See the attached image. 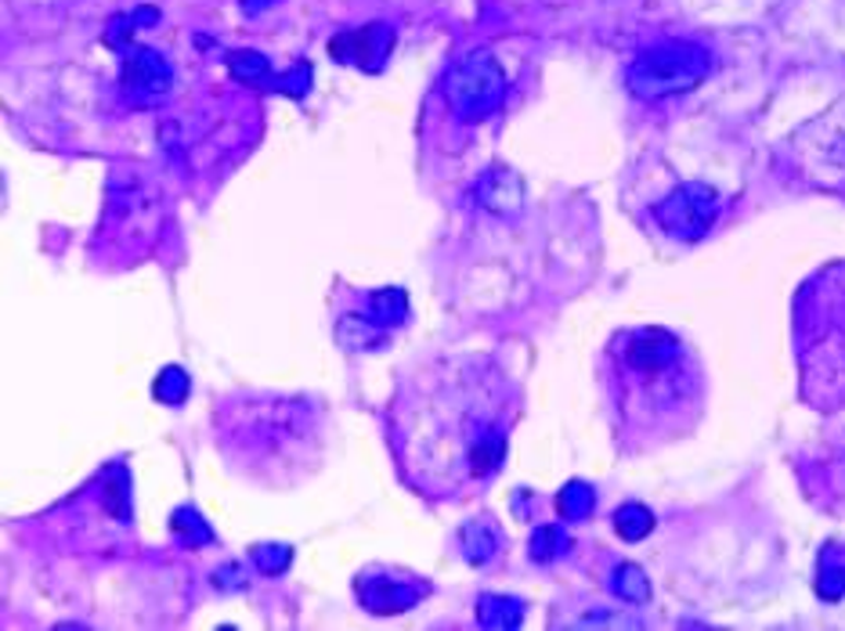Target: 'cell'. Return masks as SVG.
Segmentation results:
<instances>
[{
	"instance_id": "cell-17",
	"label": "cell",
	"mask_w": 845,
	"mask_h": 631,
	"mask_svg": "<svg viewBox=\"0 0 845 631\" xmlns=\"http://www.w3.org/2000/svg\"><path fill=\"white\" fill-rule=\"evenodd\" d=\"M610 592H615L621 603L640 606L651 599V581L636 563H621L615 574H610Z\"/></svg>"
},
{
	"instance_id": "cell-18",
	"label": "cell",
	"mask_w": 845,
	"mask_h": 631,
	"mask_svg": "<svg viewBox=\"0 0 845 631\" xmlns=\"http://www.w3.org/2000/svg\"><path fill=\"white\" fill-rule=\"evenodd\" d=\"M521 617V603L510 599V595H485L480 599V624L485 628H516Z\"/></svg>"
},
{
	"instance_id": "cell-12",
	"label": "cell",
	"mask_w": 845,
	"mask_h": 631,
	"mask_svg": "<svg viewBox=\"0 0 845 631\" xmlns=\"http://www.w3.org/2000/svg\"><path fill=\"white\" fill-rule=\"evenodd\" d=\"M460 545H463L466 563L480 567V563H488V559L496 556L502 538H499V531H496V523H491V520H469L466 527L460 531Z\"/></svg>"
},
{
	"instance_id": "cell-16",
	"label": "cell",
	"mask_w": 845,
	"mask_h": 631,
	"mask_svg": "<svg viewBox=\"0 0 845 631\" xmlns=\"http://www.w3.org/2000/svg\"><path fill=\"white\" fill-rule=\"evenodd\" d=\"M593 509H596V491H593L590 484H585V480L563 484V491L557 495V513H560L563 520L582 523V520L593 516Z\"/></svg>"
},
{
	"instance_id": "cell-13",
	"label": "cell",
	"mask_w": 845,
	"mask_h": 631,
	"mask_svg": "<svg viewBox=\"0 0 845 631\" xmlns=\"http://www.w3.org/2000/svg\"><path fill=\"white\" fill-rule=\"evenodd\" d=\"M610 523H615V534L621 541H643L654 531V513L640 502H626L615 509Z\"/></svg>"
},
{
	"instance_id": "cell-9",
	"label": "cell",
	"mask_w": 845,
	"mask_h": 631,
	"mask_svg": "<svg viewBox=\"0 0 845 631\" xmlns=\"http://www.w3.org/2000/svg\"><path fill=\"white\" fill-rule=\"evenodd\" d=\"M430 585L419 578H405L397 570L372 567L366 574L355 578V599L366 606L369 614H408L427 599Z\"/></svg>"
},
{
	"instance_id": "cell-14",
	"label": "cell",
	"mask_w": 845,
	"mask_h": 631,
	"mask_svg": "<svg viewBox=\"0 0 845 631\" xmlns=\"http://www.w3.org/2000/svg\"><path fill=\"white\" fill-rule=\"evenodd\" d=\"M480 202H485L488 210H496V213L513 210L516 202H521V181H516V177L507 174V170L485 177V181H480Z\"/></svg>"
},
{
	"instance_id": "cell-15",
	"label": "cell",
	"mask_w": 845,
	"mask_h": 631,
	"mask_svg": "<svg viewBox=\"0 0 845 631\" xmlns=\"http://www.w3.org/2000/svg\"><path fill=\"white\" fill-rule=\"evenodd\" d=\"M228 73L239 83H250V87H272V62L257 51H231L228 55Z\"/></svg>"
},
{
	"instance_id": "cell-22",
	"label": "cell",
	"mask_w": 845,
	"mask_h": 631,
	"mask_svg": "<svg viewBox=\"0 0 845 631\" xmlns=\"http://www.w3.org/2000/svg\"><path fill=\"white\" fill-rule=\"evenodd\" d=\"M289 559H293L289 545H257V549H253L257 570H261V574H272V578L289 567Z\"/></svg>"
},
{
	"instance_id": "cell-3",
	"label": "cell",
	"mask_w": 845,
	"mask_h": 631,
	"mask_svg": "<svg viewBox=\"0 0 845 631\" xmlns=\"http://www.w3.org/2000/svg\"><path fill=\"white\" fill-rule=\"evenodd\" d=\"M802 397L820 412L845 408V264L824 267L798 293Z\"/></svg>"
},
{
	"instance_id": "cell-5",
	"label": "cell",
	"mask_w": 845,
	"mask_h": 631,
	"mask_svg": "<svg viewBox=\"0 0 845 631\" xmlns=\"http://www.w3.org/2000/svg\"><path fill=\"white\" fill-rule=\"evenodd\" d=\"M441 94L463 123H480V119H488L502 105V98H507V73L496 62V55L474 51L444 73Z\"/></svg>"
},
{
	"instance_id": "cell-20",
	"label": "cell",
	"mask_w": 845,
	"mask_h": 631,
	"mask_svg": "<svg viewBox=\"0 0 845 631\" xmlns=\"http://www.w3.org/2000/svg\"><path fill=\"white\" fill-rule=\"evenodd\" d=\"M170 531L178 534L185 545H210V541H214V534H210L203 516H199L195 509H188V505L170 516Z\"/></svg>"
},
{
	"instance_id": "cell-23",
	"label": "cell",
	"mask_w": 845,
	"mask_h": 631,
	"mask_svg": "<svg viewBox=\"0 0 845 631\" xmlns=\"http://www.w3.org/2000/svg\"><path fill=\"white\" fill-rule=\"evenodd\" d=\"M272 87H278L282 94H293V98H304V94L311 91V66H308V62H297L286 76H278Z\"/></svg>"
},
{
	"instance_id": "cell-19",
	"label": "cell",
	"mask_w": 845,
	"mask_h": 631,
	"mask_svg": "<svg viewBox=\"0 0 845 631\" xmlns=\"http://www.w3.org/2000/svg\"><path fill=\"white\" fill-rule=\"evenodd\" d=\"M188 390H192V379L185 376V368H163L159 379L152 383V397H156L159 404H170V408H181V404L188 401Z\"/></svg>"
},
{
	"instance_id": "cell-10",
	"label": "cell",
	"mask_w": 845,
	"mask_h": 631,
	"mask_svg": "<svg viewBox=\"0 0 845 631\" xmlns=\"http://www.w3.org/2000/svg\"><path fill=\"white\" fill-rule=\"evenodd\" d=\"M394 51V29L386 22H369L361 29H347L340 37L329 40V55L340 66H358L361 73H380L386 66V58Z\"/></svg>"
},
{
	"instance_id": "cell-11",
	"label": "cell",
	"mask_w": 845,
	"mask_h": 631,
	"mask_svg": "<svg viewBox=\"0 0 845 631\" xmlns=\"http://www.w3.org/2000/svg\"><path fill=\"white\" fill-rule=\"evenodd\" d=\"M817 595L824 603H838L845 595V549L838 545H824V552L817 559Z\"/></svg>"
},
{
	"instance_id": "cell-7",
	"label": "cell",
	"mask_w": 845,
	"mask_h": 631,
	"mask_svg": "<svg viewBox=\"0 0 845 631\" xmlns=\"http://www.w3.org/2000/svg\"><path fill=\"white\" fill-rule=\"evenodd\" d=\"M719 210H723V199L712 184L687 181L657 202L654 217L668 235L679 238V242H698V238L709 235L712 224L719 221Z\"/></svg>"
},
{
	"instance_id": "cell-21",
	"label": "cell",
	"mask_w": 845,
	"mask_h": 631,
	"mask_svg": "<svg viewBox=\"0 0 845 631\" xmlns=\"http://www.w3.org/2000/svg\"><path fill=\"white\" fill-rule=\"evenodd\" d=\"M563 549H568V534H563L557 523H549V527H538L532 534V559H538V563H549V559L560 556Z\"/></svg>"
},
{
	"instance_id": "cell-2",
	"label": "cell",
	"mask_w": 845,
	"mask_h": 631,
	"mask_svg": "<svg viewBox=\"0 0 845 631\" xmlns=\"http://www.w3.org/2000/svg\"><path fill=\"white\" fill-rule=\"evenodd\" d=\"M604 390L626 448H654L694 430L704 404L698 354L676 332L621 329L604 350Z\"/></svg>"
},
{
	"instance_id": "cell-4",
	"label": "cell",
	"mask_w": 845,
	"mask_h": 631,
	"mask_svg": "<svg viewBox=\"0 0 845 631\" xmlns=\"http://www.w3.org/2000/svg\"><path fill=\"white\" fill-rule=\"evenodd\" d=\"M712 73V55L709 47L694 40H662L640 51L632 58L626 83L629 91L643 102L673 98V94H687L701 87Z\"/></svg>"
},
{
	"instance_id": "cell-6",
	"label": "cell",
	"mask_w": 845,
	"mask_h": 631,
	"mask_svg": "<svg viewBox=\"0 0 845 631\" xmlns=\"http://www.w3.org/2000/svg\"><path fill=\"white\" fill-rule=\"evenodd\" d=\"M408 318V293L405 289H376L361 293L350 300V307L336 321V343L347 350H376L383 347L386 336L405 325Z\"/></svg>"
},
{
	"instance_id": "cell-8",
	"label": "cell",
	"mask_w": 845,
	"mask_h": 631,
	"mask_svg": "<svg viewBox=\"0 0 845 631\" xmlns=\"http://www.w3.org/2000/svg\"><path fill=\"white\" fill-rule=\"evenodd\" d=\"M174 87V73L170 62L163 58L156 47L134 44L123 51V73H120V91L127 105L134 109H152L170 94Z\"/></svg>"
},
{
	"instance_id": "cell-1",
	"label": "cell",
	"mask_w": 845,
	"mask_h": 631,
	"mask_svg": "<svg viewBox=\"0 0 845 631\" xmlns=\"http://www.w3.org/2000/svg\"><path fill=\"white\" fill-rule=\"evenodd\" d=\"M521 419V386L496 357L441 354L394 390L386 433L402 480L433 502L474 498L496 480Z\"/></svg>"
}]
</instances>
